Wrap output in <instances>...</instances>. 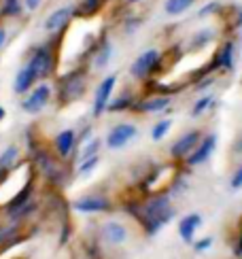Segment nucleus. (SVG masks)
<instances>
[{"label": "nucleus", "instance_id": "obj_1", "mask_svg": "<svg viewBox=\"0 0 242 259\" xmlns=\"http://www.w3.org/2000/svg\"><path fill=\"white\" fill-rule=\"evenodd\" d=\"M172 219H174V208L170 204L168 193H153V196H147L140 202L138 221L149 236H155Z\"/></svg>", "mask_w": 242, "mask_h": 259}, {"label": "nucleus", "instance_id": "obj_2", "mask_svg": "<svg viewBox=\"0 0 242 259\" xmlns=\"http://www.w3.org/2000/svg\"><path fill=\"white\" fill-rule=\"evenodd\" d=\"M85 88H87L85 72L81 68L70 70L68 74H64L62 79H58V102L60 104H70L74 100H79L85 94Z\"/></svg>", "mask_w": 242, "mask_h": 259}, {"label": "nucleus", "instance_id": "obj_3", "mask_svg": "<svg viewBox=\"0 0 242 259\" xmlns=\"http://www.w3.org/2000/svg\"><path fill=\"white\" fill-rule=\"evenodd\" d=\"M26 66L36 74V81L47 79L49 74L53 72V68H56V58H53V47H51V42H43V45L32 47Z\"/></svg>", "mask_w": 242, "mask_h": 259}, {"label": "nucleus", "instance_id": "obj_4", "mask_svg": "<svg viewBox=\"0 0 242 259\" xmlns=\"http://www.w3.org/2000/svg\"><path fill=\"white\" fill-rule=\"evenodd\" d=\"M159 66H162V53L157 49H147L130 66V74L136 81H147L153 72L159 70Z\"/></svg>", "mask_w": 242, "mask_h": 259}, {"label": "nucleus", "instance_id": "obj_5", "mask_svg": "<svg viewBox=\"0 0 242 259\" xmlns=\"http://www.w3.org/2000/svg\"><path fill=\"white\" fill-rule=\"evenodd\" d=\"M115 85H117V74H108L100 81V85L96 88L94 92V104H92V115L94 117H100L102 113H106V106L113 98V92H115Z\"/></svg>", "mask_w": 242, "mask_h": 259}, {"label": "nucleus", "instance_id": "obj_6", "mask_svg": "<svg viewBox=\"0 0 242 259\" xmlns=\"http://www.w3.org/2000/svg\"><path fill=\"white\" fill-rule=\"evenodd\" d=\"M49 100H51V88L47 83H38L36 88H32L26 98L21 100V109L30 115H36L49 104Z\"/></svg>", "mask_w": 242, "mask_h": 259}, {"label": "nucleus", "instance_id": "obj_7", "mask_svg": "<svg viewBox=\"0 0 242 259\" xmlns=\"http://www.w3.org/2000/svg\"><path fill=\"white\" fill-rule=\"evenodd\" d=\"M72 210L83 212V214H96V212H111L113 202L100 196V193H92V196H83L72 202Z\"/></svg>", "mask_w": 242, "mask_h": 259}, {"label": "nucleus", "instance_id": "obj_8", "mask_svg": "<svg viewBox=\"0 0 242 259\" xmlns=\"http://www.w3.org/2000/svg\"><path fill=\"white\" fill-rule=\"evenodd\" d=\"M215 147H217V134H206V136H202L200 143L195 145V149L191 151L189 155H187L185 164L189 166V168L202 166L204 161H208V157L215 153Z\"/></svg>", "mask_w": 242, "mask_h": 259}, {"label": "nucleus", "instance_id": "obj_9", "mask_svg": "<svg viewBox=\"0 0 242 259\" xmlns=\"http://www.w3.org/2000/svg\"><path fill=\"white\" fill-rule=\"evenodd\" d=\"M74 19V7H60L56 9L53 13L47 15L45 24H43V28H45V32H49V34H60V32H64L66 28H68V24Z\"/></svg>", "mask_w": 242, "mask_h": 259}, {"label": "nucleus", "instance_id": "obj_10", "mask_svg": "<svg viewBox=\"0 0 242 259\" xmlns=\"http://www.w3.org/2000/svg\"><path fill=\"white\" fill-rule=\"evenodd\" d=\"M202 136L204 134L200 132V130H189V132H185L179 140H174V145L170 149V157L172 159H187V155L195 149V145L200 143Z\"/></svg>", "mask_w": 242, "mask_h": 259}, {"label": "nucleus", "instance_id": "obj_11", "mask_svg": "<svg viewBox=\"0 0 242 259\" xmlns=\"http://www.w3.org/2000/svg\"><path fill=\"white\" fill-rule=\"evenodd\" d=\"M136 125L134 123H117L111 127V132L106 134V147L108 149H124L130 140H134L136 136Z\"/></svg>", "mask_w": 242, "mask_h": 259}, {"label": "nucleus", "instance_id": "obj_12", "mask_svg": "<svg viewBox=\"0 0 242 259\" xmlns=\"http://www.w3.org/2000/svg\"><path fill=\"white\" fill-rule=\"evenodd\" d=\"M170 104H172L170 94H155V96H149V98L136 100L134 111H136V113H147V115H153V113H166Z\"/></svg>", "mask_w": 242, "mask_h": 259}, {"label": "nucleus", "instance_id": "obj_13", "mask_svg": "<svg viewBox=\"0 0 242 259\" xmlns=\"http://www.w3.org/2000/svg\"><path fill=\"white\" fill-rule=\"evenodd\" d=\"M111 58H113V42L106 38V34H102L100 38H98L96 47H94L92 56H90L94 70H102V68H106V66H108V62H111Z\"/></svg>", "mask_w": 242, "mask_h": 259}, {"label": "nucleus", "instance_id": "obj_14", "mask_svg": "<svg viewBox=\"0 0 242 259\" xmlns=\"http://www.w3.org/2000/svg\"><path fill=\"white\" fill-rule=\"evenodd\" d=\"M76 132L74 130H62V132L56 136L53 140V149H56V153L62 157V159H68L74 151H76Z\"/></svg>", "mask_w": 242, "mask_h": 259}, {"label": "nucleus", "instance_id": "obj_15", "mask_svg": "<svg viewBox=\"0 0 242 259\" xmlns=\"http://www.w3.org/2000/svg\"><path fill=\"white\" fill-rule=\"evenodd\" d=\"M200 225H202V214L200 212L185 214V217L179 221V234H181V238L185 242H193V236H195L197 230H200Z\"/></svg>", "mask_w": 242, "mask_h": 259}, {"label": "nucleus", "instance_id": "obj_16", "mask_svg": "<svg viewBox=\"0 0 242 259\" xmlns=\"http://www.w3.org/2000/svg\"><path fill=\"white\" fill-rule=\"evenodd\" d=\"M102 238L108 244H124L128 240V230L126 225H121L119 221H106L102 225Z\"/></svg>", "mask_w": 242, "mask_h": 259}, {"label": "nucleus", "instance_id": "obj_17", "mask_svg": "<svg viewBox=\"0 0 242 259\" xmlns=\"http://www.w3.org/2000/svg\"><path fill=\"white\" fill-rule=\"evenodd\" d=\"M134 104H136V96L132 92H124L111 98L106 106V113H126V111H134Z\"/></svg>", "mask_w": 242, "mask_h": 259}, {"label": "nucleus", "instance_id": "obj_18", "mask_svg": "<svg viewBox=\"0 0 242 259\" xmlns=\"http://www.w3.org/2000/svg\"><path fill=\"white\" fill-rule=\"evenodd\" d=\"M34 83H36V74L28 66H24L17 72V77L13 81V90H15V94H28L32 88H34Z\"/></svg>", "mask_w": 242, "mask_h": 259}, {"label": "nucleus", "instance_id": "obj_19", "mask_svg": "<svg viewBox=\"0 0 242 259\" xmlns=\"http://www.w3.org/2000/svg\"><path fill=\"white\" fill-rule=\"evenodd\" d=\"M17 159H19V147L9 145L3 153H0V177L13 170L17 166Z\"/></svg>", "mask_w": 242, "mask_h": 259}, {"label": "nucleus", "instance_id": "obj_20", "mask_svg": "<svg viewBox=\"0 0 242 259\" xmlns=\"http://www.w3.org/2000/svg\"><path fill=\"white\" fill-rule=\"evenodd\" d=\"M104 7V0H81L74 7V17H92Z\"/></svg>", "mask_w": 242, "mask_h": 259}, {"label": "nucleus", "instance_id": "obj_21", "mask_svg": "<svg viewBox=\"0 0 242 259\" xmlns=\"http://www.w3.org/2000/svg\"><path fill=\"white\" fill-rule=\"evenodd\" d=\"M193 5H195V0H166V3H164V11H166V15H170V17H179V15L187 13Z\"/></svg>", "mask_w": 242, "mask_h": 259}, {"label": "nucleus", "instance_id": "obj_22", "mask_svg": "<svg viewBox=\"0 0 242 259\" xmlns=\"http://www.w3.org/2000/svg\"><path fill=\"white\" fill-rule=\"evenodd\" d=\"M215 106V96L213 94H204L195 100V104L191 106V117H202L204 113H208Z\"/></svg>", "mask_w": 242, "mask_h": 259}, {"label": "nucleus", "instance_id": "obj_23", "mask_svg": "<svg viewBox=\"0 0 242 259\" xmlns=\"http://www.w3.org/2000/svg\"><path fill=\"white\" fill-rule=\"evenodd\" d=\"M100 138H94V136H90L85 140V145H83V149L79 151V155H76V164L79 161H83V159H87V157H94V155H98V151H100Z\"/></svg>", "mask_w": 242, "mask_h": 259}, {"label": "nucleus", "instance_id": "obj_24", "mask_svg": "<svg viewBox=\"0 0 242 259\" xmlns=\"http://www.w3.org/2000/svg\"><path fill=\"white\" fill-rule=\"evenodd\" d=\"M213 40H215V32H213L211 28H204V30H200V32H195V34H193L191 47H193V49H202V47H206V45H211Z\"/></svg>", "mask_w": 242, "mask_h": 259}, {"label": "nucleus", "instance_id": "obj_25", "mask_svg": "<svg viewBox=\"0 0 242 259\" xmlns=\"http://www.w3.org/2000/svg\"><path fill=\"white\" fill-rule=\"evenodd\" d=\"M24 5L21 0H3V7H0V15L3 17H19Z\"/></svg>", "mask_w": 242, "mask_h": 259}, {"label": "nucleus", "instance_id": "obj_26", "mask_svg": "<svg viewBox=\"0 0 242 259\" xmlns=\"http://www.w3.org/2000/svg\"><path fill=\"white\" fill-rule=\"evenodd\" d=\"M98 161H100V157H98V155L79 161V164H76V177H87L90 172H94L96 166H98Z\"/></svg>", "mask_w": 242, "mask_h": 259}, {"label": "nucleus", "instance_id": "obj_27", "mask_svg": "<svg viewBox=\"0 0 242 259\" xmlns=\"http://www.w3.org/2000/svg\"><path fill=\"white\" fill-rule=\"evenodd\" d=\"M172 127V121L170 119H162V121H157L155 125H153V130H151V138L153 140H162L164 136L168 134V130Z\"/></svg>", "mask_w": 242, "mask_h": 259}, {"label": "nucleus", "instance_id": "obj_28", "mask_svg": "<svg viewBox=\"0 0 242 259\" xmlns=\"http://www.w3.org/2000/svg\"><path fill=\"white\" fill-rule=\"evenodd\" d=\"M221 9L223 5L219 3V0H211V3H206L200 11H197V17H208V15H217V13H221Z\"/></svg>", "mask_w": 242, "mask_h": 259}, {"label": "nucleus", "instance_id": "obj_29", "mask_svg": "<svg viewBox=\"0 0 242 259\" xmlns=\"http://www.w3.org/2000/svg\"><path fill=\"white\" fill-rule=\"evenodd\" d=\"M140 24H142V17H138V15H128V17L124 19V30L128 32V34H132V32H136V30L140 28Z\"/></svg>", "mask_w": 242, "mask_h": 259}, {"label": "nucleus", "instance_id": "obj_30", "mask_svg": "<svg viewBox=\"0 0 242 259\" xmlns=\"http://www.w3.org/2000/svg\"><path fill=\"white\" fill-rule=\"evenodd\" d=\"M211 246H213V238H211V236H204V238L193 242V251L195 253H206Z\"/></svg>", "mask_w": 242, "mask_h": 259}, {"label": "nucleus", "instance_id": "obj_31", "mask_svg": "<svg viewBox=\"0 0 242 259\" xmlns=\"http://www.w3.org/2000/svg\"><path fill=\"white\" fill-rule=\"evenodd\" d=\"M229 187H232V189H242V164H240L238 170L234 172L232 181H229Z\"/></svg>", "mask_w": 242, "mask_h": 259}, {"label": "nucleus", "instance_id": "obj_32", "mask_svg": "<svg viewBox=\"0 0 242 259\" xmlns=\"http://www.w3.org/2000/svg\"><path fill=\"white\" fill-rule=\"evenodd\" d=\"M232 26L236 28V30H240L242 32V7L236 11V15H234V21H232Z\"/></svg>", "mask_w": 242, "mask_h": 259}, {"label": "nucleus", "instance_id": "obj_33", "mask_svg": "<svg viewBox=\"0 0 242 259\" xmlns=\"http://www.w3.org/2000/svg\"><path fill=\"white\" fill-rule=\"evenodd\" d=\"M41 5H43V0H24V7L28 11H36Z\"/></svg>", "mask_w": 242, "mask_h": 259}, {"label": "nucleus", "instance_id": "obj_34", "mask_svg": "<svg viewBox=\"0 0 242 259\" xmlns=\"http://www.w3.org/2000/svg\"><path fill=\"white\" fill-rule=\"evenodd\" d=\"M234 253H236V257H242V228H240V236H238V242H236Z\"/></svg>", "mask_w": 242, "mask_h": 259}, {"label": "nucleus", "instance_id": "obj_35", "mask_svg": "<svg viewBox=\"0 0 242 259\" xmlns=\"http://www.w3.org/2000/svg\"><path fill=\"white\" fill-rule=\"evenodd\" d=\"M5 42H7V28L0 26V49L5 47Z\"/></svg>", "mask_w": 242, "mask_h": 259}, {"label": "nucleus", "instance_id": "obj_36", "mask_svg": "<svg viewBox=\"0 0 242 259\" xmlns=\"http://www.w3.org/2000/svg\"><path fill=\"white\" fill-rule=\"evenodd\" d=\"M5 115H7V111L3 109V106H0V121H3V119H5Z\"/></svg>", "mask_w": 242, "mask_h": 259}, {"label": "nucleus", "instance_id": "obj_37", "mask_svg": "<svg viewBox=\"0 0 242 259\" xmlns=\"http://www.w3.org/2000/svg\"><path fill=\"white\" fill-rule=\"evenodd\" d=\"M124 3H126V5H138L140 0H124Z\"/></svg>", "mask_w": 242, "mask_h": 259}]
</instances>
